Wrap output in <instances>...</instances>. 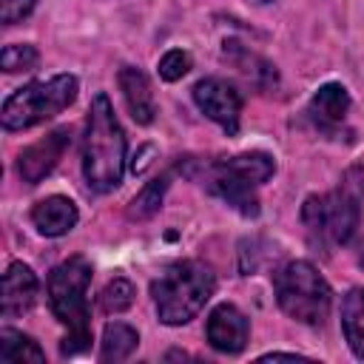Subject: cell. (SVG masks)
I'll use <instances>...</instances> for the list:
<instances>
[{"label":"cell","mask_w":364,"mask_h":364,"mask_svg":"<svg viewBox=\"0 0 364 364\" xmlns=\"http://www.w3.org/2000/svg\"><path fill=\"white\" fill-rule=\"evenodd\" d=\"M364 205V168L350 165L338 185L327 193H313L301 205V222L313 247L327 250L330 245H347L361 225Z\"/></svg>","instance_id":"obj_1"},{"label":"cell","mask_w":364,"mask_h":364,"mask_svg":"<svg viewBox=\"0 0 364 364\" xmlns=\"http://www.w3.org/2000/svg\"><path fill=\"white\" fill-rule=\"evenodd\" d=\"M185 173L196 176L208 193L219 196L230 208H236L242 216L259 213L256 188L264 185L276 173V162L264 151H247L236 156H219V159H185Z\"/></svg>","instance_id":"obj_2"},{"label":"cell","mask_w":364,"mask_h":364,"mask_svg":"<svg viewBox=\"0 0 364 364\" xmlns=\"http://www.w3.org/2000/svg\"><path fill=\"white\" fill-rule=\"evenodd\" d=\"M125 154H128V142L114 114V105L105 94H97L91 100L85 134H82V176L88 191L94 193L117 191L125 173Z\"/></svg>","instance_id":"obj_3"},{"label":"cell","mask_w":364,"mask_h":364,"mask_svg":"<svg viewBox=\"0 0 364 364\" xmlns=\"http://www.w3.org/2000/svg\"><path fill=\"white\" fill-rule=\"evenodd\" d=\"M91 262L85 256H71L60 262L48 273V307L68 336L60 344L63 358L80 355L91 347V324H88V284H91Z\"/></svg>","instance_id":"obj_4"},{"label":"cell","mask_w":364,"mask_h":364,"mask_svg":"<svg viewBox=\"0 0 364 364\" xmlns=\"http://www.w3.org/2000/svg\"><path fill=\"white\" fill-rule=\"evenodd\" d=\"M213 290H216V276L199 259L173 262L151 284L156 316L168 327L188 324L205 307V301L213 296Z\"/></svg>","instance_id":"obj_5"},{"label":"cell","mask_w":364,"mask_h":364,"mask_svg":"<svg viewBox=\"0 0 364 364\" xmlns=\"http://www.w3.org/2000/svg\"><path fill=\"white\" fill-rule=\"evenodd\" d=\"M273 287H276V301H279L282 313H287L293 321L318 327L330 316L333 293H330L327 279L316 270V264H310L304 259L287 262L276 273Z\"/></svg>","instance_id":"obj_6"},{"label":"cell","mask_w":364,"mask_h":364,"mask_svg":"<svg viewBox=\"0 0 364 364\" xmlns=\"http://www.w3.org/2000/svg\"><path fill=\"white\" fill-rule=\"evenodd\" d=\"M77 100V77L57 74L51 80L28 82L6 97L3 102V128L6 131H26L34 128L60 111H65Z\"/></svg>","instance_id":"obj_7"},{"label":"cell","mask_w":364,"mask_h":364,"mask_svg":"<svg viewBox=\"0 0 364 364\" xmlns=\"http://www.w3.org/2000/svg\"><path fill=\"white\" fill-rule=\"evenodd\" d=\"M193 102L196 108L213 119L225 134L239 131V117H242V94L222 77H205L193 85Z\"/></svg>","instance_id":"obj_8"},{"label":"cell","mask_w":364,"mask_h":364,"mask_svg":"<svg viewBox=\"0 0 364 364\" xmlns=\"http://www.w3.org/2000/svg\"><path fill=\"white\" fill-rule=\"evenodd\" d=\"M68 145H71L68 128H54L43 139H37L28 148H23L20 156H17V173H20V179L26 185H37L40 179H46L57 168V162L63 159V154L68 151Z\"/></svg>","instance_id":"obj_9"},{"label":"cell","mask_w":364,"mask_h":364,"mask_svg":"<svg viewBox=\"0 0 364 364\" xmlns=\"http://www.w3.org/2000/svg\"><path fill=\"white\" fill-rule=\"evenodd\" d=\"M205 336H208V344L216 350V353H225V355H239L245 347H247V338H250V324H247V316L230 304V301H222L210 310L208 316V324H205Z\"/></svg>","instance_id":"obj_10"},{"label":"cell","mask_w":364,"mask_h":364,"mask_svg":"<svg viewBox=\"0 0 364 364\" xmlns=\"http://www.w3.org/2000/svg\"><path fill=\"white\" fill-rule=\"evenodd\" d=\"M347 111H350V91L341 82H324L310 97V105H307V117L313 128L330 139H338L344 134Z\"/></svg>","instance_id":"obj_11"},{"label":"cell","mask_w":364,"mask_h":364,"mask_svg":"<svg viewBox=\"0 0 364 364\" xmlns=\"http://www.w3.org/2000/svg\"><path fill=\"white\" fill-rule=\"evenodd\" d=\"M37 301V276L26 262H11L3 273V301L0 313L3 318H14L31 310Z\"/></svg>","instance_id":"obj_12"},{"label":"cell","mask_w":364,"mask_h":364,"mask_svg":"<svg viewBox=\"0 0 364 364\" xmlns=\"http://www.w3.org/2000/svg\"><path fill=\"white\" fill-rule=\"evenodd\" d=\"M80 213H77V205L68 199V196H46L40 199L34 208H31V222L37 228V233L48 236V239H57V236H65L74 225H77Z\"/></svg>","instance_id":"obj_13"},{"label":"cell","mask_w":364,"mask_h":364,"mask_svg":"<svg viewBox=\"0 0 364 364\" xmlns=\"http://www.w3.org/2000/svg\"><path fill=\"white\" fill-rule=\"evenodd\" d=\"M117 82H119V91L125 97V105H128L131 117L139 125H151L154 114H156V102H154V91H151L148 77L134 65H122L119 74H117Z\"/></svg>","instance_id":"obj_14"},{"label":"cell","mask_w":364,"mask_h":364,"mask_svg":"<svg viewBox=\"0 0 364 364\" xmlns=\"http://www.w3.org/2000/svg\"><path fill=\"white\" fill-rule=\"evenodd\" d=\"M341 330L353 355L364 361V287L347 290L341 301Z\"/></svg>","instance_id":"obj_15"},{"label":"cell","mask_w":364,"mask_h":364,"mask_svg":"<svg viewBox=\"0 0 364 364\" xmlns=\"http://www.w3.org/2000/svg\"><path fill=\"white\" fill-rule=\"evenodd\" d=\"M225 57L253 82V85H259V88H267V85H276V68L267 63V60H262L259 54H253L250 48H245L242 43H225Z\"/></svg>","instance_id":"obj_16"},{"label":"cell","mask_w":364,"mask_h":364,"mask_svg":"<svg viewBox=\"0 0 364 364\" xmlns=\"http://www.w3.org/2000/svg\"><path fill=\"white\" fill-rule=\"evenodd\" d=\"M26 361H34V364L46 361L43 347L31 336L14 327H3L0 330V364H26Z\"/></svg>","instance_id":"obj_17"},{"label":"cell","mask_w":364,"mask_h":364,"mask_svg":"<svg viewBox=\"0 0 364 364\" xmlns=\"http://www.w3.org/2000/svg\"><path fill=\"white\" fill-rule=\"evenodd\" d=\"M139 344V333L125 321H108L102 330L100 361H125Z\"/></svg>","instance_id":"obj_18"},{"label":"cell","mask_w":364,"mask_h":364,"mask_svg":"<svg viewBox=\"0 0 364 364\" xmlns=\"http://www.w3.org/2000/svg\"><path fill=\"white\" fill-rule=\"evenodd\" d=\"M168 185H171V173H168V171L159 173L156 179H151V182L131 199L128 216H131V219H148V216H154V213L159 210V205H162V196H165Z\"/></svg>","instance_id":"obj_19"},{"label":"cell","mask_w":364,"mask_h":364,"mask_svg":"<svg viewBox=\"0 0 364 364\" xmlns=\"http://www.w3.org/2000/svg\"><path fill=\"white\" fill-rule=\"evenodd\" d=\"M134 296H136V287L128 279L117 276V279H111L102 287V293H100V310L102 313H122V310H128L134 304Z\"/></svg>","instance_id":"obj_20"},{"label":"cell","mask_w":364,"mask_h":364,"mask_svg":"<svg viewBox=\"0 0 364 364\" xmlns=\"http://www.w3.org/2000/svg\"><path fill=\"white\" fill-rule=\"evenodd\" d=\"M0 65L6 74H17V71H34L40 65V51L31 43H14L6 46L0 51Z\"/></svg>","instance_id":"obj_21"},{"label":"cell","mask_w":364,"mask_h":364,"mask_svg":"<svg viewBox=\"0 0 364 364\" xmlns=\"http://www.w3.org/2000/svg\"><path fill=\"white\" fill-rule=\"evenodd\" d=\"M191 65H193V60H191V54L188 51H182V48H171V51H165L162 57H159V77L165 80V82H176V80H182L188 71H191Z\"/></svg>","instance_id":"obj_22"},{"label":"cell","mask_w":364,"mask_h":364,"mask_svg":"<svg viewBox=\"0 0 364 364\" xmlns=\"http://www.w3.org/2000/svg\"><path fill=\"white\" fill-rule=\"evenodd\" d=\"M34 3H37V0H0V20H3L6 26H14V23H20L23 17L31 14Z\"/></svg>","instance_id":"obj_23"},{"label":"cell","mask_w":364,"mask_h":364,"mask_svg":"<svg viewBox=\"0 0 364 364\" xmlns=\"http://www.w3.org/2000/svg\"><path fill=\"white\" fill-rule=\"evenodd\" d=\"M267 358H301V355L299 353H264L262 361H267Z\"/></svg>","instance_id":"obj_24"},{"label":"cell","mask_w":364,"mask_h":364,"mask_svg":"<svg viewBox=\"0 0 364 364\" xmlns=\"http://www.w3.org/2000/svg\"><path fill=\"white\" fill-rule=\"evenodd\" d=\"M358 262H361V267H364V245H361V256H358Z\"/></svg>","instance_id":"obj_25"}]
</instances>
